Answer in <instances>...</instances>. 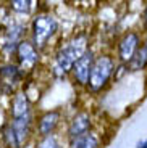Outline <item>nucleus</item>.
Instances as JSON below:
<instances>
[{
  "mask_svg": "<svg viewBox=\"0 0 147 148\" xmlns=\"http://www.w3.org/2000/svg\"><path fill=\"white\" fill-rule=\"evenodd\" d=\"M87 42L89 39L86 34H76L71 39L65 40L62 45H58L50 66L52 76L58 81L68 77L73 71L74 63L89 50Z\"/></svg>",
  "mask_w": 147,
  "mask_h": 148,
  "instance_id": "f257e3e1",
  "label": "nucleus"
},
{
  "mask_svg": "<svg viewBox=\"0 0 147 148\" xmlns=\"http://www.w3.org/2000/svg\"><path fill=\"white\" fill-rule=\"evenodd\" d=\"M115 69H116V63L115 58L108 53H100L96 56L94 66L91 71V77H89V84H87V92L92 95H97L105 89L110 79L113 77Z\"/></svg>",
  "mask_w": 147,
  "mask_h": 148,
  "instance_id": "f03ea898",
  "label": "nucleus"
},
{
  "mask_svg": "<svg viewBox=\"0 0 147 148\" xmlns=\"http://www.w3.org/2000/svg\"><path fill=\"white\" fill-rule=\"evenodd\" d=\"M58 32V21L49 11L37 13L31 21V40L39 50H44Z\"/></svg>",
  "mask_w": 147,
  "mask_h": 148,
  "instance_id": "7ed1b4c3",
  "label": "nucleus"
},
{
  "mask_svg": "<svg viewBox=\"0 0 147 148\" xmlns=\"http://www.w3.org/2000/svg\"><path fill=\"white\" fill-rule=\"evenodd\" d=\"M15 60H16V66L21 71V74L26 77H29L31 74L36 71V68L39 66L41 61V50L33 44L31 39H24L21 44L18 45L15 52Z\"/></svg>",
  "mask_w": 147,
  "mask_h": 148,
  "instance_id": "20e7f679",
  "label": "nucleus"
},
{
  "mask_svg": "<svg viewBox=\"0 0 147 148\" xmlns=\"http://www.w3.org/2000/svg\"><path fill=\"white\" fill-rule=\"evenodd\" d=\"M24 76L15 63H0V92L5 97H13L19 92Z\"/></svg>",
  "mask_w": 147,
  "mask_h": 148,
  "instance_id": "39448f33",
  "label": "nucleus"
},
{
  "mask_svg": "<svg viewBox=\"0 0 147 148\" xmlns=\"http://www.w3.org/2000/svg\"><path fill=\"white\" fill-rule=\"evenodd\" d=\"M26 26L23 23H11L3 27V34L0 37V52L5 55H15L18 45L26 39Z\"/></svg>",
  "mask_w": 147,
  "mask_h": 148,
  "instance_id": "423d86ee",
  "label": "nucleus"
},
{
  "mask_svg": "<svg viewBox=\"0 0 147 148\" xmlns=\"http://www.w3.org/2000/svg\"><path fill=\"white\" fill-rule=\"evenodd\" d=\"M141 36L134 31H128L126 34H123L121 39L118 40L116 45V58L121 64L128 66L131 63V60L134 58V55L137 53L141 47Z\"/></svg>",
  "mask_w": 147,
  "mask_h": 148,
  "instance_id": "0eeeda50",
  "label": "nucleus"
},
{
  "mask_svg": "<svg viewBox=\"0 0 147 148\" xmlns=\"http://www.w3.org/2000/svg\"><path fill=\"white\" fill-rule=\"evenodd\" d=\"M94 61H96V53L89 48L87 52L74 63L73 71H71V77H73L76 85H79V87H87Z\"/></svg>",
  "mask_w": 147,
  "mask_h": 148,
  "instance_id": "6e6552de",
  "label": "nucleus"
},
{
  "mask_svg": "<svg viewBox=\"0 0 147 148\" xmlns=\"http://www.w3.org/2000/svg\"><path fill=\"white\" fill-rule=\"evenodd\" d=\"M92 129V118L89 111H78L76 114L71 118L68 129H66V137L68 142H74L78 138L84 137L91 132Z\"/></svg>",
  "mask_w": 147,
  "mask_h": 148,
  "instance_id": "1a4fd4ad",
  "label": "nucleus"
},
{
  "mask_svg": "<svg viewBox=\"0 0 147 148\" xmlns=\"http://www.w3.org/2000/svg\"><path fill=\"white\" fill-rule=\"evenodd\" d=\"M60 121H62V111L60 110H49V111H44L42 114H39L36 119L37 137L42 138V137L53 135V132L57 130Z\"/></svg>",
  "mask_w": 147,
  "mask_h": 148,
  "instance_id": "9d476101",
  "label": "nucleus"
},
{
  "mask_svg": "<svg viewBox=\"0 0 147 148\" xmlns=\"http://www.w3.org/2000/svg\"><path fill=\"white\" fill-rule=\"evenodd\" d=\"M33 116V101L29 100V97L24 93V90H19L18 93L11 97L10 103V118L13 119H21Z\"/></svg>",
  "mask_w": 147,
  "mask_h": 148,
  "instance_id": "9b49d317",
  "label": "nucleus"
},
{
  "mask_svg": "<svg viewBox=\"0 0 147 148\" xmlns=\"http://www.w3.org/2000/svg\"><path fill=\"white\" fill-rule=\"evenodd\" d=\"M11 126L15 129L16 135H18V140L21 143V147L29 143V138L33 135V132L36 130V121H34L33 116H28V118H21V119H13Z\"/></svg>",
  "mask_w": 147,
  "mask_h": 148,
  "instance_id": "f8f14e48",
  "label": "nucleus"
},
{
  "mask_svg": "<svg viewBox=\"0 0 147 148\" xmlns=\"http://www.w3.org/2000/svg\"><path fill=\"white\" fill-rule=\"evenodd\" d=\"M0 138H2V147L3 148H23L11 122L3 124V127L0 129Z\"/></svg>",
  "mask_w": 147,
  "mask_h": 148,
  "instance_id": "ddd939ff",
  "label": "nucleus"
},
{
  "mask_svg": "<svg viewBox=\"0 0 147 148\" xmlns=\"http://www.w3.org/2000/svg\"><path fill=\"white\" fill-rule=\"evenodd\" d=\"M146 68H147V39H144L139 50H137V53L131 60V63L128 64V69L132 71V73H136V71H142Z\"/></svg>",
  "mask_w": 147,
  "mask_h": 148,
  "instance_id": "4468645a",
  "label": "nucleus"
},
{
  "mask_svg": "<svg viewBox=\"0 0 147 148\" xmlns=\"http://www.w3.org/2000/svg\"><path fill=\"white\" fill-rule=\"evenodd\" d=\"M70 148H100V138L96 132H89L87 135L70 142Z\"/></svg>",
  "mask_w": 147,
  "mask_h": 148,
  "instance_id": "2eb2a0df",
  "label": "nucleus"
},
{
  "mask_svg": "<svg viewBox=\"0 0 147 148\" xmlns=\"http://www.w3.org/2000/svg\"><path fill=\"white\" fill-rule=\"evenodd\" d=\"M8 8L21 15H29L31 8H33V2L31 0H11L8 3Z\"/></svg>",
  "mask_w": 147,
  "mask_h": 148,
  "instance_id": "dca6fc26",
  "label": "nucleus"
},
{
  "mask_svg": "<svg viewBox=\"0 0 147 148\" xmlns=\"http://www.w3.org/2000/svg\"><path fill=\"white\" fill-rule=\"evenodd\" d=\"M36 148H60V143L55 135H49V137L39 138L36 142Z\"/></svg>",
  "mask_w": 147,
  "mask_h": 148,
  "instance_id": "f3484780",
  "label": "nucleus"
},
{
  "mask_svg": "<svg viewBox=\"0 0 147 148\" xmlns=\"http://www.w3.org/2000/svg\"><path fill=\"white\" fill-rule=\"evenodd\" d=\"M142 26H144V29L147 31V5H146V8H144V11H142Z\"/></svg>",
  "mask_w": 147,
  "mask_h": 148,
  "instance_id": "a211bd4d",
  "label": "nucleus"
},
{
  "mask_svg": "<svg viewBox=\"0 0 147 148\" xmlns=\"http://www.w3.org/2000/svg\"><path fill=\"white\" fill-rule=\"evenodd\" d=\"M137 148H147V138L142 142H139V143H137Z\"/></svg>",
  "mask_w": 147,
  "mask_h": 148,
  "instance_id": "6ab92c4d",
  "label": "nucleus"
},
{
  "mask_svg": "<svg viewBox=\"0 0 147 148\" xmlns=\"http://www.w3.org/2000/svg\"><path fill=\"white\" fill-rule=\"evenodd\" d=\"M23 148H36V145H33V143H28V145H24Z\"/></svg>",
  "mask_w": 147,
  "mask_h": 148,
  "instance_id": "aec40b11",
  "label": "nucleus"
},
{
  "mask_svg": "<svg viewBox=\"0 0 147 148\" xmlns=\"http://www.w3.org/2000/svg\"><path fill=\"white\" fill-rule=\"evenodd\" d=\"M2 34H3V24H2V21H0V37H2Z\"/></svg>",
  "mask_w": 147,
  "mask_h": 148,
  "instance_id": "412c9836",
  "label": "nucleus"
},
{
  "mask_svg": "<svg viewBox=\"0 0 147 148\" xmlns=\"http://www.w3.org/2000/svg\"><path fill=\"white\" fill-rule=\"evenodd\" d=\"M0 148H3V147H2V143H0Z\"/></svg>",
  "mask_w": 147,
  "mask_h": 148,
  "instance_id": "4be33fe9",
  "label": "nucleus"
},
{
  "mask_svg": "<svg viewBox=\"0 0 147 148\" xmlns=\"http://www.w3.org/2000/svg\"><path fill=\"white\" fill-rule=\"evenodd\" d=\"M0 95H2V92H0Z\"/></svg>",
  "mask_w": 147,
  "mask_h": 148,
  "instance_id": "5701e85b",
  "label": "nucleus"
}]
</instances>
